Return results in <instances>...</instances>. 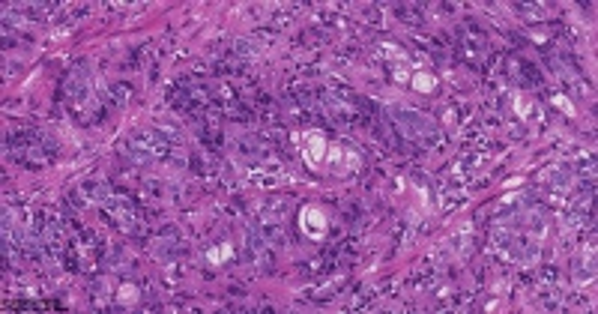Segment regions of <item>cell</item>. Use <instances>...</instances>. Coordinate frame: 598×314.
Returning a JSON list of instances; mask_svg holds the SVG:
<instances>
[{
	"label": "cell",
	"instance_id": "6da1fadb",
	"mask_svg": "<svg viewBox=\"0 0 598 314\" xmlns=\"http://www.w3.org/2000/svg\"><path fill=\"white\" fill-rule=\"evenodd\" d=\"M302 225H305L308 233H314V237H317V233H323V230H326V219H323V212H320L317 207H308L305 212H302Z\"/></svg>",
	"mask_w": 598,
	"mask_h": 314
},
{
	"label": "cell",
	"instance_id": "3957f363",
	"mask_svg": "<svg viewBox=\"0 0 598 314\" xmlns=\"http://www.w3.org/2000/svg\"><path fill=\"white\" fill-rule=\"evenodd\" d=\"M323 150H326L323 138H320V135H311V141H308V156H311V159H320V156H323Z\"/></svg>",
	"mask_w": 598,
	"mask_h": 314
},
{
	"label": "cell",
	"instance_id": "7a4b0ae2",
	"mask_svg": "<svg viewBox=\"0 0 598 314\" xmlns=\"http://www.w3.org/2000/svg\"><path fill=\"white\" fill-rule=\"evenodd\" d=\"M413 87L422 90V93H431V90L437 87V81H434L431 75H416V78H413Z\"/></svg>",
	"mask_w": 598,
	"mask_h": 314
}]
</instances>
